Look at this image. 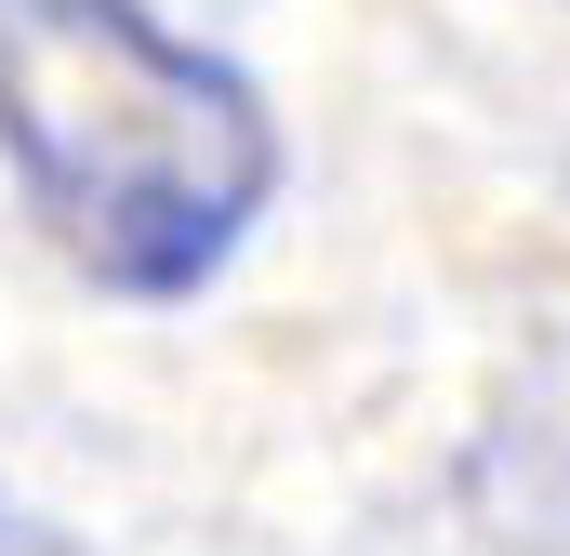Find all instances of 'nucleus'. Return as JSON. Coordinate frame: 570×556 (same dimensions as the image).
<instances>
[{"label":"nucleus","mask_w":570,"mask_h":556,"mask_svg":"<svg viewBox=\"0 0 570 556\" xmlns=\"http://www.w3.org/2000/svg\"><path fill=\"white\" fill-rule=\"evenodd\" d=\"M0 159L27 226L120 305H186L279 199L266 93L146 0H0Z\"/></svg>","instance_id":"obj_1"},{"label":"nucleus","mask_w":570,"mask_h":556,"mask_svg":"<svg viewBox=\"0 0 570 556\" xmlns=\"http://www.w3.org/2000/svg\"><path fill=\"white\" fill-rule=\"evenodd\" d=\"M478 504L504 517V530H544L570 544V345L504 398V437L478 450Z\"/></svg>","instance_id":"obj_2"},{"label":"nucleus","mask_w":570,"mask_h":556,"mask_svg":"<svg viewBox=\"0 0 570 556\" xmlns=\"http://www.w3.org/2000/svg\"><path fill=\"white\" fill-rule=\"evenodd\" d=\"M0 530H13V504H0Z\"/></svg>","instance_id":"obj_3"}]
</instances>
